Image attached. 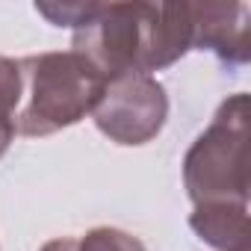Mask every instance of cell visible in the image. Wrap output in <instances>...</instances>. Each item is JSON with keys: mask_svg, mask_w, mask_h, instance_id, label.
Wrapping results in <instances>:
<instances>
[{"mask_svg": "<svg viewBox=\"0 0 251 251\" xmlns=\"http://www.w3.org/2000/svg\"><path fill=\"white\" fill-rule=\"evenodd\" d=\"M12 136H15V124H12V118L0 115V157L6 154V148H9Z\"/></svg>", "mask_w": 251, "mask_h": 251, "instance_id": "9", "label": "cell"}, {"mask_svg": "<svg viewBox=\"0 0 251 251\" xmlns=\"http://www.w3.org/2000/svg\"><path fill=\"white\" fill-rule=\"evenodd\" d=\"M53 27H74V53L109 80L151 74L192 50V3H39Z\"/></svg>", "mask_w": 251, "mask_h": 251, "instance_id": "1", "label": "cell"}, {"mask_svg": "<svg viewBox=\"0 0 251 251\" xmlns=\"http://www.w3.org/2000/svg\"><path fill=\"white\" fill-rule=\"evenodd\" d=\"M42 251H145V245L118 227H95L83 236L50 239Z\"/></svg>", "mask_w": 251, "mask_h": 251, "instance_id": "7", "label": "cell"}, {"mask_svg": "<svg viewBox=\"0 0 251 251\" xmlns=\"http://www.w3.org/2000/svg\"><path fill=\"white\" fill-rule=\"evenodd\" d=\"M192 48L213 50L222 62L251 59V6L248 3H192Z\"/></svg>", "mask_w": 251, "mask_h": 251, "instance_id": "5", "label": "cell"}, {"mask_svg": "<svg viewBox=\"0 0 251 251\" xmlns=\"http://www.w3.org/2000/svg\"><path fill=\"white\" fill-rule=\"evenodd\" d=\"M21 106V71L18 62L9 56H0V115L15 121V112Z\"/></svg>", "mask_w": 251, "mask_h": 251, "instance_id": "8", "label": "cell"}, {"mask_svg": "<svg viewBox=\"0 0 251 251\" xmlns=\"http://www.w3.org/2000/svg\"><path fill=\"white\" fill-rule=\"evenodd\" d=\"M92 115L98 130L112 142L145 145L163 130L169 118V98L151 74H121L106 83Z\"/></svg>", "mask_w": 251, "mask_h": 251, "instance_id": "4", "label": "cell"}, {"mask_svg": "<svg viewBox=\"0 0 251 251\" xmlns=\"http://www.w3.org/2000/svg\"><path fill=\"white\" fill-rule=\"evenodd\" d=\"M189 225L198 233V239H204L219 251H248L251 245L248 204H236V201L195 204Z\"/></svg>", "mask_w": 251, "mask_h": 251, "instance_id": "6", "label": "cell"}, {"mask_svg": "<svg viewBox=\"0 0 251 251\" xmlns=\"http://www.w3.org/2000/svg\"><path fill=\"white\" fill-rule=\"evenodd\" d=\"M248 95L227 98L213 115L210 127L192 142L183 160V183L195 204L248 201Z\"/></svg>", "mask_w": 251, "mask_h": 251, "instance_id": "3", "label": "cell"}, {"mask_svg": "<svg viewBox=\"0 0 251 251\" xmlns=\"http://www.w3.org/2000/svg\"><path fill=\"white\" fill-rule=\"evenodd\" d=\"M24 106L15 112V133L48 136L71 127L92 112L106 89V77L74 50H53L18 59Z\"/></svg>", "mask_w": 251, "mask_h": 251, "instance_id": "2", "label": "cell"}]
</instances>
